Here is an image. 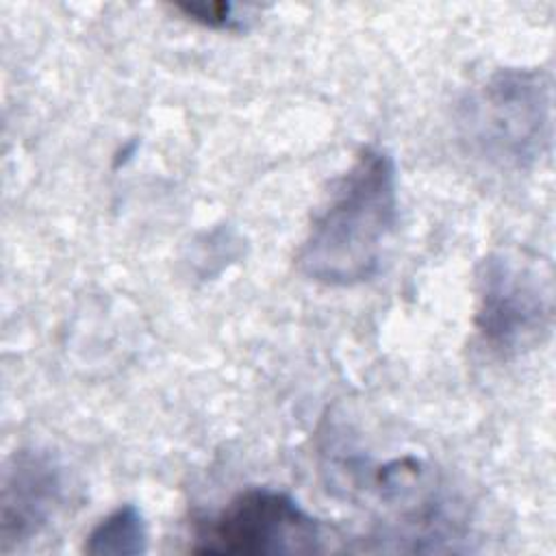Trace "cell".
<instances>
[{"mask_svg":"<svg viewBox=\"0 0 556 556\" xmlns=\"http://www.w3.org/2000/svg\"><path fill=\"white\" fill-rule=\"evenodd\" d=\"M397 219V174L389 152L367 146L337 180L298 250V269L326 287L371 280Z\"/></svg>","mask_w":556,"mask_h":556,"instance_id":"6da1fadb","label":"cell"},{"mask_svg":"<svg viewBox=\"0 0 556 556\" xmlns=\"http://www.w3.org/2000/svg\"><path fill=\"white\" fill-rule=\"evenodd\" d=\"M552 87L539 70L493 72L460 104L458 126L480 156L508 165H532L552 137Z\"/></svg>","mask_w":556,"mask_h":556,"instance_id":"7a4b0ae2","label":"cell"},{"mask_svg":"<svg viewBox=\"0 0 556 556\" xmlns=\"http://www.w3.org/2000/svg\"><path fill=\"white\" fill-rule=\"evenodd\" d=\"M554 319V278L545 261L521 252H491L478 269L476 330L500 356L543 343Z\"/></svg>","mask_w":556,"mask_h":556,"instance_id":"3957f363","label":"cell"},{"mask_svg":"<svg viewBox=\"0 0 556 556\" xmlns=\"http://www.w3.org/2000/svg\"><path fill=\"white\" fill-rule=\"evenodd\" d=\"M191 552L293 556L324 552L321 523L291 495L254 486L195 523Z\"/></svg>","mask_w":556,"mask_h":556,"instance_id":"277c9868","label":"cell"},{"mask_svg":"<svg viewBox=\"0 0 556 556\" xmlns=\"http://www.w3.org/2000/svg\"><path fill=\"white\" fill-rule=\"evenodd\" d=\"M63 491V469L52 454L15 452L2 476L0 549L9 552L39 534L61 506Z\"/></svg>","mask_w":556,"mask_h":556,"instance_id":"5b68a950","label":"cell"},{"mask_svg":"<svg viewBox=\"0 0 556 556\" xmlns=\"http://www.w3.org/2000/svg\"><path fill=\"white\" fill-rule=\"evenodd\" d=\"M91 556H137L148 549V528L135 504H124L109 513L87 534L85 547Z\"/></svg>","mask_w":556,"mask_h":556,"instance_id":"8992f818","label":"cell"},{"mask_svg":"<svg viewBox=\"0 0 556 556\" xmlns=\"http://www.w3.org/2000/svg\"><path fill=\"white\" fill-rule=\"evenodd\" d=\"M176 9L182 11L189 20L206 28H219V30L241 28V17H237L235 4L230 2H180L176 4Z\"/></svg>","mask_w":556,"mask_h":556,"instance_id":"52a82bcc","label":"cell"}]
</instances>
